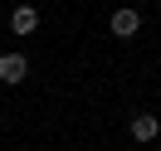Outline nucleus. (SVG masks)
Returning a JSON list of instances; mask_svg holds the SVG:
<instances>
[{"mask_svg":"<svg viewBox=\"0 0 161 151\" xmlns=\"http://www.w3.org/2000/svg\"><path fill=\"white\" fill-rule=\"evenodd\" d=\"M25 73H30V59H25V54H0V83H5V88L25 83Z\"/></svg>","mask_w":161,"mask_h":151,"instance_id":"nucleus-1","label":"nucleus"},{"mask_svg":"<svg viewBox=\"0 0 161 151\" xmlns=\"http://www.w3.org/2000/svg\"><path fill=\"white\" fill-rule=\"evenodd\" d=\"M10 30L15 34H34L39 30V10H34V5H15L10 10Z\"/></svg>","mask_w":161,"mask_h":151,"instance_id":"nucleus-3","label":"nucleus"},{"mask_svg":"<svg viewBox=\"0 0 161 151\" xmlns=\"http://www.w3.org/2000/svg\"><path fill=\"white\" fill-rule=\"evenodd\" d=\"M108 24H112V34H117V39H132V34L142 30V15L122 5V10H112V20H108Z\"/></svg>","mask_w":161,"mask_h":151,"instance_id":"nucleus-2","label":"nucleus"},{"mask_svg":"<svg viewBox=\"0 0 161 151\" xmlns=\"http://www.w3.org/2000/svg\"><path fill=\"white\" fill-rule=\"evenodd\" d=\"M127 132H132V137H137V141H156V132H161V122L151 117V112H137Z\"/></svg>","mask_w":161,"mask_h":151,"instance_id":"nucleus-4","label":"nucleus"}]
</instances>
